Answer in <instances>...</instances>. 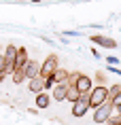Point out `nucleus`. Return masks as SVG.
I'll list each match as a JSON object with an SVG mask.
<instances>
[{
    "label": "nucleus",
    "mask_w": 121,
    "mask_h": 125,
    "mask_svg": "<svg viewBox=\"0 0 121 125\" xmlns=\"http://www.w3.org/2000/svg\"><path fill=\"white\" fill-rule=\"evenodd\" d=\"M91 110H94V115H91L94 123L102 125V123H106V119L110 117V112H113V102L106 100V102H102L100 106H96V108H91Z\"/></svg>",
    "instance_id": "obj_1"
},
{
    "label": "nucleus",
    "mask_w": 121,
    "mask_h": 125,
    "mask_svg": "<svg viewBox=\"0 0 121 125\" xmlns=\"http://www.w3.org/2000/svg\"><path fill=\"white\" fill-rule=\"evenodd\" d=\"M106 100H108V87L106 85L91 87V91H89V108H96V106H100Z\"/></svg>",
    "instance_id": "obj_2"
},
{
    "label": "nucleus",
    "mask_w": 121,
    "mask_h": 125,
    "mask_svg": "<svg viewBox=\"0 0 121 125\" xmlns=\"http://www.w3.org/2000/svg\"><path fill=\"white\" fill-rule=\"evenodd\" d=\"M87 110H91L89 108V93H81L79 100L77 102H72V115L74 119H81V117H85L87 115Z\"/></svg>",
    "instance_id": "obj_3"
},
{
    "label": "nucleus",
    "mask_w": 121,
    "mask_h": 125,
    "mask_svg": "<svg viewBox=\"0 0 121 125\" xmlns=\"http://www.w3.org/2000/svg\"><path fill=\"white\" fill-rule=\"evenodd\" d=\"M60 66V57L55 55V53H51V55H47V59L40 64V76L45 79V76H51V74L55 72V68Z\"/></svg>",
    "instance_id": "obj_4"
},
{
    "label": "nucleus",
    "mask_w": 121,
    "mask_h": 125,
    "mask_svg": "<svg viewBox=\"0 0 121 125\" xmlns=\"http://www.w3.org/2000/svg\"><path fill=\"white\" fill-rule=\"evenodd\" d=\"M23 74H26V79H34V76H40V64L36 59H28L26 66H23Z\"/></svg>",
    "instance_id": "obj_5"
},
{
    "label": "nucleus",
    "mask_w": 121,
    "mask_h": 125,
    "mask_svg": "<svg viewBox=\"0 0 121 125\" xmlns=\"http://www.w3.org/2000/svg\"><path fill=\"white\" fill-rule=\"evenodd\" d=\"M74 87H77L81 93H89V91H91V87H94V81L89 79L87 74H79V79L74 81Z\"/></svg>",
    "instance_id": "obj_6"
},
{
    "label": "nucleus",
    "mask_w": 121,
    "mask_h": 125,
    "mask_svg": "<svg viewBox=\"0 0 121 125\" xmlns=\"http://www.w3.org/2000/svg\"><path fill=\"white\" fill-rule=\"evenodd\" d=\"M91 42H96V45L104 47V49H117V40L113 38H106V36H100V34H96V36H91Z\"/></svg>",
    "instance_id": "obj_7"
},
{
    "label": "nucleus",
    "mask_w": 121,
    "mask_h": 125,
    "mask_svg": "<svg viewBox=\"0 0 121 125\" xmlns=\"http://www.w3.org/2000/svg\"><path fill=\"white\" fill-rule=\"evenodd\" d=\"M51 89H53L51 98H53L55 102H64V100H66V89H68V85H66V83H55V85L51 87Z\"/></svg>",
    "instance_id": "obj_8"
},
{
    "label": "nucleus",
    "mask_w": 121,
    "mask_h": 125,
    "mask_svg": "<svg viewBox=\"0 0 121 125\" xmlns=\"http://www.w3.org/2000/svg\"><path fill=\"white\" fill-rule=\"evenodd\" d=\"M49 104H51V95H49L47 91H38L36 93V108H38V110L49 108Z\"/></svg>",
    "instance_id": "obj_9"
},
{
    "label": "nucleus",
    "mask_w": 121,
    "mask_h": 125,
    "mask_svg": "<svg viewBox=\"0 0 121 125\" xmlns=\"http://www.w3.org/2000/svg\"><path fill=\"white\" fill-rule=\"evenodd\" d=\"M28 89L36 95L38 91H45V87H43V76H34V79H30V83H28Z\"/></svg>",
    "instance_id": "obj_10"
},
{
    "label": "nucleus",
    "mask_w": 121,
    "mask_h": 125,
    "mask_svg": "<svg viewBox=\"0 0 121 125\" xmlns=\"http://www.w3.org/2000/svg\"><path fill=\"white\" fill-rule=\"evenodd\" d=\"M28 51L23 49V47H17V57H15V68H23L28 62Z\"/></svg>",
    "instance_id": "obj_11"
},
{
    "label": "nucleus",
    "mask_w": 121,
    "mask_h": 125,
    "mask_svg": "<svg viewBox=\"0 0 121 125\" xmlns=\"http://www.w3.org/2000/svg\"><path fill=\"white\" fill-rule=\"evenodd\" d=\"M68 74H70L68 70H64V68L57 66V68H55V72L51 74V76H53V83H66V81H68Z\"/></svg>",
    "instance_id": "obj_12"
},
{
    "label": "nucleus",
    "mask_w": 121,
    "mask_h": 125,
    "mask_svg": "<svg viewBox=\"0 0 121 125\" xmlns=\"http://www.w3.org/2000/svg\"><path fill=\"white\" fill-rule=\"evenodd\" d=\"M11 79H13L15 85H21L23 81H28V79H26V74H23V68H15L13 72H11Z\"/></svg>",
    "instance_id": "obj_13"
},
{
    "label": "nucleus",
    "mask_w": 121,
    "mask_h": 125,
    "mask_svg": "<svg viewBox=\"0 0 121 125\" xmlns=\"http://www.w3.org/2000/svg\"><path fill=\"white\" fill-rule=\"evenodd\" d=\"M79 95H81V91L77 89V87H74V85H68V89H66V100H68V102H77Z\"/></svg>",
    "instance_id": "obj_14"
},
{
    "label": "nucleus",
    "mask_w": 121,
    "mask_h": 125,
    "mask_svg": "<svg viewBox=\"0 0 121 125\" xmlns=\"http://www.w3.org/2000/svg\"><path fill=\"white\" fill-rule=\"evenodd\" d=\"M119 91H121V85H113V87H108V100L113 102V100L119 95Z\"/></svg>",
    "instance_id": "obj_15"
},
{
    "label": "nucleus",
    "mask_w": 121,
    "mask_h": 125,
    "mask_svg": "<svg viewBox=\"0 0 121 125\" xmlns=\"http://www.w3.org/2000/svg\"><path fill=\"white\" fill-rule=\"evenodd\" d=\"M106 64H108V66H113V64H119V59H117V57H106Z\"/></svg>",
    "instance_id": "obj_16"
},
{
    "label": "nucleus",
    "mask_w": 121,
    "mask_h": 125,
    "mask_svg": "<svg viewBox=\"0 0 121 125\" xmlns=\"http://www.w3.org/2000/svg\"><path fill=\"white\" fill-rule=\"evenodd\" d=\"M96 79L100 81V83H104V81H106V76H104V74H102V72H98V74H96Z\"/></svg>",
    "instance_id": "obj_17"
},
{
    "label": "nucleus",
    "mask_w": 121,
    "mask_h": 125,
    "mask_svg": "<svg viewBox=\"0 0 121 125\" xmlns=\"http://www.w3.org/2000/svg\"><path fill=\"white\" fill-rule=\"evenodd\" d=\"M0 70H4V55L0 53Z\"/></svg>",
    "instance_id": "obj_18"
},
{
    "label": "nucleus",
    "mask_w": 121,
    "mask_h": 125,
    "mask_svg": "<svg viewBox=\"0 0 121 125\" xmlns=\"http://www.w3.org/2000/svg\"><path fill=\"white\" fill-rule=\"evenodd\" d=\"M113 110H117L121 115V102H119V104H113Z\"/></svg>",
    "instance_id": "obj_19"
},
{
    "label": "nucleus",
    "mask_w": 121,
    "mask_h": 125,
    "mask_svg": "<svg viewBox=\"0 0 121 125\" xmlns=\"http://www.w3.org/2000/svg\"><path fill=\"white\" fill-rule=\"evenodd\" d=\"M4 79H7V72H4V70H0V83H2Z\"/></svg>",
    "instance_id": "obj_20"
},
{
    "label": "nucleus",
    "mask_w": 121,
    "mask_h": 125,
    "mask_svg": "<svg viewBox=\"0 0 121 125\" xmlns=\"http://www.w3.org/2000/svg\"><path fill=\"white\" fill-rule=\"evenodd\" d=\"M119 102H121V91H119V95H117V98L113 100V104H119Z\"/></svg>",
    "instance_id": "obj_21"
},
{
    "label": "nucleus",
    "mask_w": 121,
    "mask_h": 125,
    "mask_svg": "<svg viewBox=\"0 0 121 125\" xmlns=\"http://www.w3.org/2000/svg\"><path fill=\"white\" fill-rule=\"evenodd\" d=\"M32 2H40V0H32Z\"/></svg>",
    "instance_id": "obj_22"
}]
</instances>
